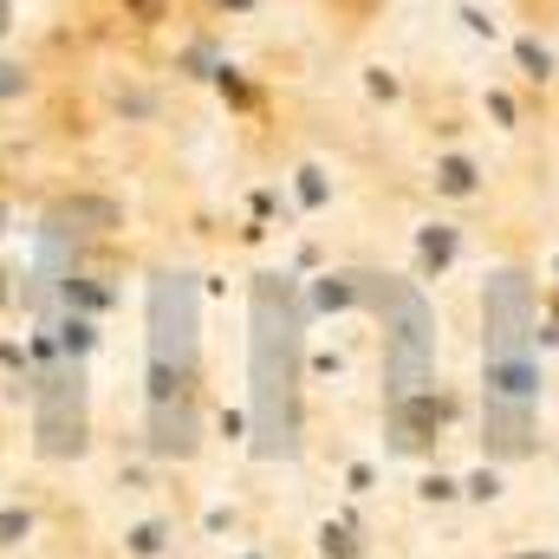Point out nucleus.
I'll return each instance as SVG.
<instances>
[{"mask_svg": "<svg viewBox=\"0 0 559 559\" xmlns=\"http://www.w3.org/2000/svg\"><path fill=\"white\" fill-rule=\"evenodd\" d=\"M488 455L514 462L534 442V293L521 274H495L488 280Z\"/></svg>", "mask_w": 559, "mask_h": 559, "instance_id": "nucleus-1", "label": "nucleus"}, {"mask_svg": "<svg viewBox=\"0 0 559 559\" xmlns=\"http://www.w3.org/2000/svg\"><path fill=\"white\" fill-rule=\"evenodd\" d=\"M195 378H202L195 286L189 274H156L150 280V449L156 455L195 449Z\"/></svg>", "mask_w": 559, "mask_h": 559, "instance_id": "nucleus-2", "label": "nucleus"}, {"mask_svg": "<svg viewBox=\"0 0 559 559\" xmlns=\"http://www.w3.org/2000/svg\"><path fill=\"white\" fill-rule=\"evenodd\" d=\"M442 189H449V195H468V189H475V169H468V163H442Z\"/></svg>", "mask_w": 559, "mask_h": 559, "instance_id": "nucleus-3", "label": "nucleus"}, {"mask_svg": "<svg viewBox=\"0 0 559 559\" xmlns=\"http://www.w3.org/2000/svg\"><path fill=\"white\" fill-rule=\"evenodd\" d=\"M26 527H33V521H26L20 508H7V514H0V547H13V534H26Z\"/></svg>", "mask_w": 559, "mask_h": 559, "instance_id": "nucleus-4", "label": "nucleus"}]
</instances>
